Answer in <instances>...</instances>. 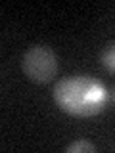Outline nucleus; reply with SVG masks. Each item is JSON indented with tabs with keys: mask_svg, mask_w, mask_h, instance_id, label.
Listing matches in <instances>:
<instances>
[{
	"mask_svg": "<svg viewBox=\"0 0 115 153\" xmlns=\"http://www.w3.org/2000/svg\"><path fill=\"white\" fill-rule=\"evenodd\" d=\"M54 100L65 113L73 117H92L105 107L111 94L100 80L86 75L61 79L54 86Z\"/></svg>",
	"mask_w": 115,
	"mask_h": 153,
	"instance_id": "f257e3e1",
	"label": "nucleus"
},
{
	"mask_svg": "<svg viewBox=\"0 0 115 153\" xmlns=\"http://www.w3.org/2000/svg\"><path fill=\"white\" fill-rule=\"evenodd\" d=\"M23 71L35 82H50L58 73V57L44 44L31 46L23 56Z\"/></svg>",
	"mask_w": 115,
	"mask_h": 153,
	"instance_id": "f03ea898",
	"label": "nucleus"
},
{
	"mask_svg": "<svg viewBox=\"0 0 115 153\" xmlns=\"http://www.w3.org/2000/svg\"><path fill=\"white\" fill-rule=\"evenodd\" d=\"M94 151H96V146L92 142H86V140L73 142L65 147V153H94Z\"/></svg>",
	"mask_w": 115,
	"mask_h": 153,
	"instance_id": "7ed1b4c3",
	"label": "nucleus"
},
{
	"mask_svg": "<svg viewBox=\"0 0 115 153\" xmlns=\"http://www.w3.org/2000/svg\"><path fill=\"white\" fill-rule=\"evenodd\" d=\"M102 63H104V67L109 71V73H113V42H109L108 48L104 50V54H102Z\"/></svg>",
	"mask_w": 115,
	"mask_h": 153,
	"instance_id": "20e7f679",
	"label": "nucleus"
}]
</instances>
